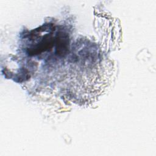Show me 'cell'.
<instances>
[{"label":"cell","instance_id":"6da1fadb","mask_svg":"<svg viewBox=\"0 0 156 156\" xmlns=\"http://www.w3.org/2000/svg\"><path fill=\"white\" fill-rule=\"evenodd\" d=\"M56 53L59 55L66 54L69 48V38L65 32H60L57 37Z\"/></svg>","mask_w":156,"mask_h":156}]
</instances>
